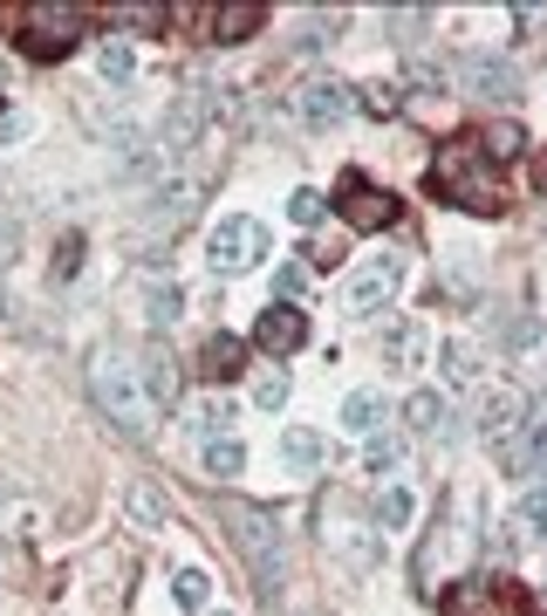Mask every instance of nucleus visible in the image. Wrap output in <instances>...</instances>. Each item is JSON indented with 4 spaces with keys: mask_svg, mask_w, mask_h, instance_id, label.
Listing matches in <instances>:
<instances>
[{
    "mask_svg": "<svg viewBox=\"0 0 547 616\" xmlns=\"http://www.w3.org/2000/svg\"><path fill=\"white\" fill-rule=\"evenodd\" d=\"M431 192L465 205V213H500V178L486 171L479 138H445L431 158Z\"/></svg>",
    "mask_w": 547,
    "mask_h": 616,
    "instance_id": "obj_1",
    "label": "nucleus"
},
{
    "mask_svg": "<svg viewBox=\"0 0 547 616\" xmlns=\"http://www.w3.org/2000/svg\"><path fill=\"white\" fill-rule=\"evenodd\" d=\"M90 391H96L103 411H110V425H117V431H130V439H151V398H144L138 356L103 350L96 364H90Z\"/></svg>",
    "mask_w": 547,
    "mask_h": 616,
    "instance_id": "obj_2",
    "label": "nucleus"
},
{
    "mask_svg": "<svg viewBox=\"0 0 547 616\" xmlns=\"http://www.w3.org/2000/svg\"><path fill=\"white\" fill-rule=\"evenodd\" d=\"M226 528H233V542L247 548L253 561V582H260V596H281V528L267 521L260 507H226Z\"/></svg>",
    "mask_w": 547,
    "mask_h": 616,
    "instance_id": "obj_3",
    "label": "nucleus"
},
{
    "mask_svg": "<svg viewBox=\"0 0 547 616\" xmlns=\"http://www.w3.org/2000/svg\"><path fill=\"white\" fill-rule=\"evenodd\" d=\"M205 261H213V274H247L267 261V226L247 220V213H233L213 226V240H205Z\"/></svg>",
    "mask_w": 547,
    "mask_h": 616,
    "instance_id": "obj_4",
    "label": "nucleus"
},
{
    "mask_svg": "<svg viewBox=\"0 0 547 616\" xmlns=\"http://www.w3.org/2000/svg\"><path fill=\"white\" fill-rule=\"evenodd\" d=\"M335 213H343L356 234H383V226L397 220V199H390L383 186H370L362 171H349L343 186H335Z\"/></svg>",
    "mask_w": 547,
    "mask_h": 616,
    "instance_id": "obj_5",
    "label": "nucleus"
},
{
    "mask_svg": "<svg viewBox=\"0 0 547 616\" xmlns=\"http://www.w3.org/2000/svg\"><path fill=\"white\" fill-rule=\"evenodd\" d=\"M534 425V411H527V391H513V383H492V391H486V404H479V439L486 446H513L520 439V431H527Z\"/></svg>",
    "mask_w": 547,
    "mask_h": 616,
    "instance_id": "obj_6",
    "label": "nucleus"
},
{
    "mask_svg": "<svg viewBox=\"0 0 547 616\" xmlns=\"http://www.w3.org/2000/svg\"><path fill=\"white\" fill-rule=\"evenodd\" d=\"M349 110H356V96H349V83H335V75H308L301 96H295V117L308 131H335Z\"/></svg>",
    "mask_w": 547,
    "mask_h": 616,
    "instance_id": "obj_7",
    "label": "nucleus"
},
{
    "mask_svg": "<svg viewBox=\"0 0 547 616\" xmlns=\"http://www.w3.org/2000/svg\"><path fill=\"white\" fill-rule=\"evenodd\" d=\"M397 281H404V268L390 261V253H377V261H362L356 274H349V288H343V308L349 316H377V308L397 295Z\"/></svg>",
    "mask_w": 547,
    "mask_h": 616,
    "instance_id": "obj_8",
    "label": "nucleus"
},
{
    "mask_svg": "<svg viewBox=\"0 0 547 616\" xmlns=\"http://www.w3.org/2000/svg\"><path fill=\"white\" fill-rule=\"evenodd\" d=\"M199 199H205V165L192 158L186 171H171L165 186H158V199H151V226H178V220H192V213H199Z\"/></svg>",
    "mask_w": 547,
    "mask_h": 616,
    "instance_id": "obj_9",
    "label": "nucleus"
},
{
    "mask_svg": "<svg viewBox=\"0 0 547 616\" xmlns=\"http://www.w3.org/2000/svg\"><path fill=\"white\" fill-rule=\"evenodd\" d=\"M21 42H28V56H69V48L83 42V14L75 8H35Z\"/></svg>",
    "mask_w": 547,
    "mask_h": 616,
    "instance_id": "obj_10",
    "label": "nucleus"
},
{
    "mask_svg": "<svg viewBox=\"0 0 547 616\" xmlns=\"http://www.w3.org/2000/svg\"><path fill=\"white\" fill-rule=\"evenodd\" d=\"M459 75H465V90L486 96V103H513V96H520V75H513L507 56H465Z\"/></svg>",
    "mask_w": 547,
    "mask_h": 616,
    "instance_id": "obj_11",
    "label": "nucleus"
},
{
    "mask_svg": "<svg viewBox=\"0 0 547 616\" xmlns=\"http://www.w3.org/2000/svg\"><path fill=\"white\" fill-rule=\"evenodd\" d=\"M253 343L260 350H267V356H288V350H301L308 343V316H301V308H267V316H260L253 322Z\"/></svg>",
    "mask_w": 547,
    "mask_h": 616,
    "instance_id": "obj_12",
    "label": "nucleus"
},
{
    "mask_svg": "<svg viewBox=\"0 0 547 616\" xmlns=\"http://www.w3.org/2000/svg\"><path fill=\"white\" fill-rule=\"evenodd\" d=\"M205 21H213V42H247L260 21H267V8H260V0H226V8H205Z\"/></svg>",
    "mask_w": 547,
    "mask_h": 616,
    "instance_id": "obj_13",
    "label": "nucleus"
},
{
    "mask_svg": "<svg viewBox=\"0 0 547 616\" xmlns=\"http://www.w3.org/2000/svg\"><path fill=\"white\" fill-rule=\"evenodd\" d=\"M138 377H144V398H151V411H171V404H178V383H186V377H178V364H171L165 350H151L144 364H138Z\"/></svg>",
    "mask_w": 547,
    "mask_h": 616,
    "instance_id": "obj_14",
    "label": "nucleus"
},
{
    "mask_svg": "<svg viewBox=\"0 0 547 616\" xmlns=\"http://www.w3.org/2000/svg\"><path fill=\"white\" fill-rule=\"evenodd\" d=\"M540 466H547V425L534 418V425L507 446V466H500V473H507V479H534Z\"/></svg>",
    "mask_w": 547,
    "mask_h": 616,
    "instance_id": "obj_15",
    "label": "nucleus"
},
{
    "mask_svg": "<svg viewBox=\"0 0 547 616\" xmlns=\"http://www.w3.org/2000/svg\"><path fill=\"white\" fill-rule=\"evenodd\" d=\"M445 425H452V404H445V391H411V404H404V431H438L445 439Z\"/></svg>",
    "mask_w": 547,
    "mask_h": 616,
    "instance_id": "obj_16",
    "label": "nucleus"
},
{
    "mask_svg": "<svg viewBox=\"0 0 547 616\" xmlns=\"http://www.w3.org/2000/svg\"><path fill=\"white\" fill-rule=\"evenodd\" d=\"M383 364H390V370L425 364V322H390V329H383Z\"/></svg>",
    "mask_w": 547,
    "mask_h": 616,
    "instance_id": "obj_17",
    "label": "nucleus"
},
{
    "mask_svg": "<svg viewBox=\"0 0 547 616\" xmlns=\"http://www.w3.org/2000/svg\"><path fill=\"white\" fill-rule=\"evenodd\" d=\"M199 473L205 479H240L247 473V446L240 439H205L199 446Z\"/></svg>",
    "mask_w": 547,
    "mask_h": 616,
    "instance_id": "obj_18",
    "label": "nucleus"
},
{
    "mask_svg": "<svg viewBox=\"0 0 547 616\" xmlns=\"http://www.w3.org/2000/svg\"><path fill=\"white\" fill-rule=\"evenodd\" d=\"M199 370L213 377V383H226V377H240V370H247V350L233 343V336H205V350H199Z\"/></svg>",
    "mask_w": 547,
    "mask_h": 616,
    "instance_id": "obj_19",
    "label": "nucleus"
},
{
    "mask_svg": "<svg viewBox=\"0 0 547 616\" xmlns=\"http://www.w3.org/2000/svg\"><path fill=\"white\" fill-rule=\"evenodd\" d=\"M513 542H547V479L527 486V500L513 507Z\"/></svg>",
    "mask_w": 547,
    "mask_h": 616,
    "instance_id": "obj_20",
    "label": "nucleus"
},
{
    "mask_svg": "<svg viewBox=\"0 0 547 616\" xmlns=\"http://www.w3.org/2000/svg\"><path fill=\"white\" fill-rule=\"evenodd\" d=\"M138 301H144V322H151V329H171V322H178V308H186V295H178L171 281H144Z\"/></svg>",
    "mask_w": 547,
    "mask_h": 616,
    "instance_id": "obj_21",
    "label": "nucleus"
},
{
    "mask_svg": "<svg viewBox=\"0 0 547 616\" xmlns=\"http://www.w3.org/2000/svg\"><path fill=\"white\" fill-rule=\"evenodd\" d=\"M335 513H343V521H335V542L349 548V561H377V542H370V528H377V521H362V513H349L343 500H335Z\"/></svg>",
    "mask_w": 547,
    "mask_h": 616,
    "instance_id": "obj_22",
    "label": "nucleus"
},
{
    "mask_svg": "<svg viewBox=\"0 0 547 616\" xmlns=\"http://www.w3.org/2000/svg\"><path fill=\"white\" fill-rule=\"evenodd\" d=\"M411 513H418V494H411V486H383V500H377L370 521H377L383 534H397V528H411Z\"/></svg>",
    "mask_w": 547,
    "mask_h": 616,
    "instance_id": "obj_23",
    "label": "nucleus"
},
{
    "mask_svg": "<svg viewBox=\"0 0 547 616\" xmlns=\"http://www.w3.org/2000/svg\"><path fill=\"white\" fill-rule=\"evenodd\" d=\"M438 377L445 383H479V350L473 343H438Z\"/></svg>",
    "mask_w": 547,
    "mask_h": 616,
    "instance_id": "obj_24",
    "label": "nucleus"
},
{
    "mask_svg": "<svg viewBox=\"0 0 547 616\" xmlns=\"http://www.w3.org/2000/svg\"><path fill=\"white\" fill-rule=\"evenodd\" d=\"M362 466H370L377 479L397 473V466H404V439H397V431H370V446H362Z\"/></svg>",
    "mask_w": 547,
    "mask_h": 616,
    "instance_id": "obj_25",
    "label": "nucleus"
},
{
    "mask_svg": "<svg viewBox=\"0 0 547 616\" xmlns=\"http://www.w3.org/2000/svg\"><path fill=\"white\" fill-rule=\"evenodd\" d=\"M343 425L370 439V431L383 425V404H377V391H349V398H343Z\"/></svg>",
    "mask_w": 547,
    "mask_h": 616,
    "instance_id": "obj_26",
    "label": "nucleus"
},
{
    "mask_svg": "<svg viewBox=\"0 0 547 616\" xmlns=\"http://www.w3.org/2000/svg\"><path fill=\"white\" fill-rule=\"evenodd\" d=\"M130 69H138V56H130V42H103L96 48V75H103V83H130Z\"/></svg>",
    "mask_w": 547,
    "mask_h": 616,
    "instance_id": "obj_27",
    "label": "nucleus"
},
{
    "mask_svg": "<svg viewBox=\"0 0 547 616\" xmlns=\"http://www.w3.org/2000/svg\"><path fill=\"white\" fill-rule=\"evenodd\" d=\"M281 459H288V466H301V473L322 466V439H316V431H301V425L281 431Z\"/></svg>",
    "mask_w": 547,
    "mask_h": 616,
    "instance_id": "obj_28",
    "label": "nucleus"
},
{
    "mask_svg": "<svg viewBox=\"0 0 547 616\" xmlns=\"http://www.w3.org/2000/svg\"><path fill=\"white\" fill-rule=\"evenodd\" d=\"M192 425H199V439H233V404L226 398H205L192 411Z\"/></svg>",
    "mask_w": 547,
    "mask_h": 616,
    "instance_id": "obj_29",
    "label": "nucleus"
},
{
    "mask_svg": "<svg viewBox=\"0 0 547 616\" xmlns=\"http://www.w3.org/2000/svg\"><path fill=\"white\" fill-rule=\"evenodd\" d=\"M130 513H138L144 528H165L171 521V500L158 494V486H130Z\"/></svg>",
    "mask_w": 547,
    "mask_h": 616,
    "instance_id": "obj_30",
    "label": "nucleus"
},
{
    "mask_svg": "<svg viewBox=\"0 0 547 616\" xmlns=\"http://www.w3.org/2000/svg\"><path fill=\"white\" fill-rule=\"evenodd\" d=\"M171 596L186 609H205V596H213V582H205V569H178L171 576Z\"/></svg>",
    "mask_w": 547,
    "mask_h": 616,
    "instance_id": "obj_31",
    "label": "nucleus"
},
{
    "mask_svg": "<svg viewBox=\"0 0 547 616\" xmlns=\"http://www.w3.org/2000/svg\"><path fill=\"white\" fill-rule=\"evenodd\" d=\"M253 404L260 411H281V404H288V370H260L253 377Z\"/></svg>",
    "mask_w": 547,
    "mask_h": 616,
    "instance_id": "obj_32",
    "label": "nucleus"
},
{
    "mask_svg": "<svg viewBox=\"0 0 547 616\" xmlns=\"http://www.w3.org/2000/svg\"><path fill=\"white\" fill-rule=\"evenodd\" d=\"M479 151H486V158H520V151H527V138H520L513 123H500V131H486V138H479Z\"/></svg>",
    "mask_w": 547,
    "mask_h": 616,
    "instance_id": "obj_33",
    "label": "nucleus"
},
{
    "mask_svg": "<svg viewBox=\"0 0 547 616\" xmlns=\"http://www.w3.org/2000/svg\"><path fill=\"white\" fill-rule=\"evenodd\" d=\"M301 288H308V268H301V261L274 268V295H281V308H295V301H301Z\"/></svg>",
    "mask_w": 547,
    "mask_h": 616,
    "instance_id": "obj_34",
    "label": "nucleus"
},
{
    "mask_svg": "<svg viewBox=\"0 0 547 616\" xmlns=\"http://www.w3.org/2000/svg\"><path fill=\"white\" fill-rule=\"evenodd\" d=\"M288 220H295V226H316V220H322V192H295V199H288Z\"/></svg>",
    "mask_w": 547,
    "mask_h": 616,
    "instance_id": "obj_35",
    "label": "nucleus"
},
{
    "mask_svg": "<svg viewBox=\"0 0 547 616\" xmlns=\"http://www.w3.org/2000/svg\"><path fill=\"white\" fill-rule=\"evenodd\" d=\"M362 110L390 117V110H397V90H390V83H370V90H362Z\"/></svg>",
    "mask_w": 547,
    "mask_h": 616,
    "instance_id": "obj_36",
    "label": "nucleus"
},
{
    "mask_svg": "<svg viewBox=\"0 0 547 616\" xmlns=\"http://www.w3.org/2000/svg\"><path fill=\"white\" fill-rule=\"evenodd\" d=\"M75 268H83V240H75V234H69V240H62V253H56V274L69 281Z\"/></svg>",
    "mask_w": 547,
    "mask_h": 616,
    "instance_id": "obj_37",
    "label": "nucleus"
},
{
    "mask_svg": "<svg viewBox=\"0 0 547 616\" xmlns=\"http://www.w3.org/2000/svg\"><path fill=\"white\" fill-rule=\"evenodd\" d=\"M14 240H21V234H14V220H0V268L14 261Z\"/></svg>",
    "mask_w": 547,
    "mask_h": 616,
    "instance_id": "obj_38",
    "label": "nucleus"
},
{
    "mask_svg": "<svg viewBox=\"0 0 547 616\" xmlns=\"http://www.w3.org/2000/svg\"><path fill=\"white\" fill-rule=\"evenodd\" d=\"M0 83H8V62H0Z\"/></svg>",
    "mask_w": 547,
    "mask_h": 616,
    "instance_id": "obj_39",
    "label": "nucleus"
},
{
    "mask_svg": "<svg viewBox=\"0 0 547 616\" xmlns=\"http://www.w3.org/2000/svg\"><path fill=\"white\" fill-rule=\"evenodd\" d=\"M0 316H8V295H0Z\"/></svg>",
    "mask_w": 547,
    "mask_h": 616,
    "instance_id": "obj_40",
    "label": "nucleus"
},
{
    "mask_svg": "<svg viewBox=\"0 0 547 616\" xmlns=\"http://www.w3.org/2000/svg\"><path fill=\"white\" fill-rule=\"evenodd\" d=\"M540 589H547V576H540Z\"/></svg>",
    "mask_w": 547,
    "mask_h": 616,
    "instance_id": "obj_41",
    "label": "nucleus"
},
{
    "mask_svg": "<svg viewBox=\"0 0 547 616\" xmlns=\"http://www.w3.org/2000/svg\"><path fill=\"white\" fill-rule=\"evenodd\" d=\"M0 500H8V494H0Z\"/></svg>",
    "mask_w": 547,
    "mask_h": 616,
    "instance_id": "obj_42",
    "label": "nucleus"
},
{
    "mask_svg": "<svg viewBox=\"0 0 547 616\" xmlns=\"http://www.w3.org/2000/svg\"><path fill=\"white\" fill-rule=\"evenodd\" d=\"M219 616H226V609H219Z\"/></svg>",
    "mask_w": 547,
    "mask_h": 616,
    "instance_id": "obj_43",
    "label": "nucleus"
}]
</instances>
